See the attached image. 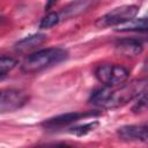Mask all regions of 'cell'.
I'll list each match as a JSON object with an SVG mask.
<instances>
[{"instance_id":"6da1fadb","label":"cell","mask_w":148,"mask_h":148,"mask_svg":"<svg viewBox=\"0 0 148 148\" xmlns=\"http://www.w3.org/2000/svg\"><path fill=\"white\" fill-rule=\"evenodd\" d=\"M146 79L134 80L130 83L124 82L113 87L105 86L104 88L95 90L91 94L89 102L103 109H114L126 104L131 99L138 97L141 92L146 91Z\"/></svg>"},{"instance_id":"7a4b0ae2","label":"cell","mask_w":148,"mask_h":148,"mask_svg":"<svg viewBox=\"0 0 148 148\" xmlns=\"http://www.w3.org/2000/svg\"><path fill=\"white\" fill-rule=\"evenodd\" d=\"M67 58V51L60 47L38 50L29 54L22 62L21 69L27 74L38 73L52 65H57Z\"/></svg>"},{"instance_id":"3957f363","label":"cell","mask_w":148,"mask_h":148,"mask_svg":"<svg viewBox=\"0 0 148 148\" xmlns=\"http://www.w3.org/2000/svg\"><path fill=\"white\" fill-rule=\"evenodd\" d=\"M97 80L108 87L121 84L127 81L130 72L126 67L117 64H103L95 71Z\"/></svg>"},{"instance_id":"277c9868","label":"cell","mask_w":148,"mask_h":148,"mask_svg":"<svg viewBox=\"0 0 148 148\" xmlns=\"http://www.w3.org/2000/svg\"><path fill=\"white\" fill-rule=\"evenodd\" d=\"M138 12H139V7L135 5H124L120 7H116L111 9L109 13H106L105 15L101 16L95 22V25L98 28L116 27L120 23H124L135 17Z\"/></svg>"},{"instance_id":"5b68a950","label":"cell","mask_w":148,"mask_h":148,"mask_svg":"<svg viewBox=\"0 0 148 148\" xmlns=\"http://www.w3.org/2000/svg\"><path fill=\"white\" fill-rule=\"evenodd\" d=\"M29 101V96L18 89L0 90V114L14 112L23 108Z\"/></svg>"},{"instance_id":"8992f818","label":"cell","mask_w":148,"mask_h":148,"mask_svg":"<svg viewBox=\"0 0 148 148\" xmlns=\"http://www.w3.org/2000/svg\"><path fill=\"white\" fill-rule=\"evenodd\" d=\"M146 125H125L118 128V136L124 141L147 142L148 133Z\"/></svg>"},{"instance_id":"52a82bcc","label":"cell","mask_w":148,"mask_h":148,"mask_svg":"<svg viewBox=\"0 0 148 148\" xmlns=\"http://www.w3.org/2000/svg\"><path fill=\"white\" fill-rule=\"evenodd\" d=\"M94 114V112H89V113H84V112H67L64 114H59L53 118H50L47 120H45L43 123V126H45L46 128H58V127H64L67 126L69 124H73L77 120H80L81 118L88 117Z\"/></svg>"},{"instance_id":"ba28073f","label":"cell","mask_w":148,"mask_h":148,"mask_svg":"<svg viewBox=\"0 0 148 148\" xmlns=\"http://www.w3.org/2000/svg\"><path fill=\"white\" fill-rule=\"evenodd\" d=\"M114 47L118 54L127 58L139 56L143 50L142 43L136 38H123L116 43Z\"/></svg>"},{"instance_id":"9c48e42d","label":"cell","mask_w":148,"mask_h":148,"mask_svg":"<svg viewBox=\"0 0 148 148\" xmlns=\"http://www.w3.org/2000/svg\"><path fill=\"white\" fill-rule=\"evenodd\" d=\"M45 40H46V36L44 34H34V35L27 36V37L22 38L21 40H18L15 44V50L17 52L23 53V52L34 50L35 47L42 45Z\"/></svg>"},{"instance_id":"30bf717a","label":"cell","mask_w":148,"mask_h":148,"mask_svg":"<svg viewBox=\"0 0 148 148\" xmlns=\"http://www.w3.org/2000/svg\"><path fill=\"white\" fill-rule=\"evenodd\" d=\"M92 0H76L69 5H67L65 8H62L61 13H59L60 20L61 18H71L73 16H76L81 13H83L86 9H88L91 5Z\"/></svg>"},{"instance_id":"8fae6325","label":"cell","mask_w":148,"mask_h":148,"mask_svg":"<svg viewBox=\"0 0 148 148\" xmlns=\"http://www.w3.org/2000/svg\"><path fill=\"white\" fill-rule=\"evenodd\" d=\"M117 31H146L147 30V18L140 17V18H131L124 23H120L116 25Z\"/></svg>"},{"instance_id":"7c38bea8","label":"cell","mask_w":148,"mask_h":148,"mask_svg":"<svg viewBox=\"0 0 148 148\" xmlns=\"http://www.w3.org/2000/svg\"><path fill=\"white\" fill-rule=\"evenodd\" d=\"M97 126H98L97 121H90V123H86L83 125L74 126L73 128H71L69 133H72L74 135H77V136H82V135H86V134L92 132Z\"/></svg>"},{"instance_id":"4fadbf2b","label":"cell","mask_w":148,"mask_h":148,"mask_svg":"<svg viewBox=\"0 0 148 148\" xmlns=\"http://www.w3.org/2000/svg\"><path fill=\"white\" fill-rule=\"evenodd\" d=\"M60 21V16H59V13H56V12H52V13H49L47 15H45L40 23H39V28L40 29H50L54 25H57Z\"/></svg>"},{"instance_id":"5bb4252c","label":"cell","mask_w":148,"mask_h":148,"mask_svg":"<svg viewBox=\"0 0 148 148\" xmlns=\"http://www.w3.org/2000/svg\"><path fill=\"white\" fill-rule=\"evenodd\" d=\"M16 65H17V61L14 58H12V57H0V77H2L8 72H10Z\"/></svg>"},{"instance_id":"9a60e30c","label":"cell","mask_w":148,"mask_h":148,"mask_svg":"<svg viewBox=\"0 0 148 148\" xmlns=\"http://www.w3.org/2000/svg\"><path fill=\"white\" fill-rule=\"evenodd\" d=\"M139 101L135 103V105L133 106V110L135 112H140V111H143L146 109V105H147V97H146V91L141 92L139 96Z\"/></svg>"}]
</instances>
